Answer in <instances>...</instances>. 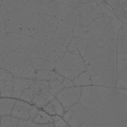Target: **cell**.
Segmentation results:
<instances>
[{
    "label": "cell",
    "mask_w": 127,
    "mask_h": 127,
    "mask_svg": "<svg viewBox=\"0 0 127 127\" xmlns=\"http://www.w3.org/2000/svg\"><path fill=\"white\" fill-rule=\"evenodd\" d=\"M1 97V92H0V98Z\"/></svg>",
    "instance_id": "f1b7e54d"
},
{
    "label": "cell",
    "mask_w": 127,
    "mask_h": 127,
    "mask_svg": "<svg viewBox=\"0 0 127 127\" xmlns=\"http://www.w3.org/2000/svg\"><path fill=\"white\" fill-rule=\"evenodd\" d=\"M33 79H25L21 78H14L13 81V89H12V98L19 99L21 94L24 91L32 85Z\"/></svg>",
    "instance_id": "7c38bea8"
},
{
    "label": "cell",
    "mask_w": 127,
    "mask_h": 127,
    "mask_svg": "<svg viewBox=\"0 0 127 127\" xmlns=\"http://www.w3.org/2000/svg\"><path fill=\"white\" fill-rule=\"evenodd\" d=\"M115 88L127 89V53H117Z\"/></svg>",
    "instance_id": "9c48e42d"
},
{
    "label": "cell",
    "mask_w": 127,
    "mask_h": 127,
    "mask_svg": "<svg viewBox=\"0 0 127 127\" xmlns=\"http://www.w3.org/2000/svg\"><path fill=\"white\" fill-rule=\"evenodd\" d=\"M62 77L58 73L55 71L54 69L50 71L41 70L38 71H35L34 79L35 80H45V81H52Z\"/></svg>",
    "instance_id": "2e32d148"
},
{
    "label": "cell",
    "mask_w": 127,
    "mask_h": 127,
    "mask_svg": "<svg viewBox=\"0 0 127 127\" xmlns=\"http://www.w3.org/2000/svg\"><path fill=\"white\" fill-rule=\"evenodd\" d=\"M17 127H37V125L31 120H19Z\"/></svg>",
    "instance_id": "cb8c5ba5"
},
{
    "label": "cell",
    "mask_w": 127,
    "mask_h": 127,
    "mask_svg": "<svg viewBox=\"0 0 127 127\" xmlns=\"http://www.w3.org/2000/svg\"><path fill=\"white\" fill-rule=\"evenodd\" d=\"M63 85L64 88H69L74 87V84L73 83V80H71V79H68V78H64Z\"/></svg>",
    "instance_id": "484cf974"
},
{
    "label": "cell",
    "mask_w": 127,
    "mask_h": 127,
    "mask_svg": "<svg viewBox=\"0 0 127 127\" xmlns=\"http://www.w3.org/2000/svg\"><path fill=\"white\" fill-rule=\"evenodd\" d=\"M91 117L89 110L78 103L66 112L63 117L70 127H78Z\"/></svg>",
    "instance_id": "52a82bcc"
},
{
    "label": "cell",
    "mask_w": 127,
    "mask_h": 127,
    "mask_svg": "<svg viewBox=\"0 0 127 127\" xmlns=\"http://www.w3.org/2000/svg\"><path fill=\"white\" fill-rule=\"evenodd\" d=\"M73 82L75 87L83 88V87L92 86L91 76L87 71L83 72L76 77L73 80Z\"/></svg>",
    "instance_id": "e0dca14e"
},
{
    "label": "cell",
    "mask_w": 127,
    "mask_h": 127,
    "mask_svg": "<svg viewBox=\"0 0 127 127\" xmlns=\"http://www.w3.org/2000/svg\"><path fill=\"white\" fill-rule=\"evenodd\" d=\"M16 101L12 97L0 98V117L11 116Z\"/></svg>",
    "instance_id": "9a60e30c"
},
{
    "label": "cell",
    "mask_w": 127,
    "mask_h": 127,
    "mask_svg": "<svg viewBox=\"0 0 127 127\" xmlns=\"http://www.w3.org/2000/svg\"><path fill=\"white\" fill-rule=\"evenodd\" d=\"M32 104L17 99L12 109L11 116L19 120H30Z\"/></svg>",
    "instance_id": "8fae6325"
},
{
    "label": "cell",
    "mask_w": 127,
    "mask_h": 127,
    "mask_svg": "<svg viewBox=\"0 0 127 127\" xmlns=\"http://www.w3.org/2000/svg\"><path fill=\"white\" fill-rule=\"evenodd\" d=\"M0 118H1V117H0Z\"/></svg>",
    "instance_id": "4dcf8cb0"
},
{
    "label": "cell",
    "mask_w": 127,
    "mask_h": 127,
    "mask_svg": "<svg viewBox=\"0 0 127 127\" xmlns=\"http://www.w3.org/2000/svg\"><path fill=\"white\" fill-rule=\"evenodd\" d=\"M32 122L36 125H47V124H52L53 119L52 117L48 115L44 110L40 109L38 114Z\"/></svg>",
    "instance_id": "ac0fdd59"
},
{
    "label": "cell",
    "mask_w": 127,
    "mask_h": 127,
    "mask_svg": "<svg viewBox=\"0 0 127 127\" xmlns=\"http://www.w3.org/2000/svg\"><path fill=\"white\" fill-rule=\"evenodd\" d=\"M33 96H34V94H33V89H32V86H31L29 88H27L26 90L24 91V92L22 93L21 97H20L19 99L32 104Z\"/></svg>",
    "instance_id": "7402d4cb"
},
{
    "label": "cell",
    "mask_w": 127,
    "mask_h": 127,
    "mask_svg": "<svg viewBox=\"0 0 127 127\" xmlns=\"http://www.w3.org/2000/svg\"><path fill=\"white\" fill-rule=\"evenodd\" d=\"M26 36L19 33H7L0 39V68L7 55L22 46Z\"/></svg>",
    "instance_id": "8992f818"
},
{
    "label": "cell",
    "mask_w": 127,
    "mask_h": 127,
    "mask_svg": "<svg viewBox=\"0 0 127 127\" xmlns=\"http://www.w3.org/2000/svg\"><path fill=\"white\" fill-rule=\"evenodd\" d=\"M14 76L4 69L0 68V92L1 97H12Z\"/></svg>",
    "instance_id": "30bf717a"
},
{
    "label": "cell",
    "mask_w": 127,
    "mask_h": 127,
    "mask_svg": "<svg viewBox=\"0 0 127 127\" xmlns=\"http://www.w3.org/2000/svg\"><path fill=\"white\" fill-rule=\"evenodd\" d=\"M54 70L64 78L73 80L76 77L86 71V66L80 55L66 51L60 58Z\"/></svg>",
    "instance_id": "7a4b0ae2"
},
{
    "label": "cell",
    "mask_w": 127,
    "mask_h": 127,
    "mask_svg": "<svg viewBox=\"0 0 127 127\" xmlns=\"http://www.w3.org/2000/svg\"><path fill=\"white\" fill-rule=\"evenodd\" d=\"M63 80H64V78L62 76L58 79L48 81L50 88V92L55 97L64 88L63 85Z\"/></svg>",
    "instance_id": "d6986e66"
},
{
    "label": "cell",
    "mask_w": 127,
    "mask_h": 127,
    "mask_svg": "<svg viewBox=\"0 0 127 127\" xmlns=\"http://www.w3.org/2000/svg\"><path fill=\"white\" fill-rule=\"evenodd\" d=\"M82 95V88L73 87L69 88H63L55 97L67 112L70 108L79 102Z\"/></svg>",
    "instance_id": "ba28073f"
},
{
    "label": "cell",
    "mask_w": 127,
    "mask_h": 127,
    "mask_svg": "<svg viewBox=\"0 0 127 127\" xmlns=\"http://www.w3.org/2000/svg\"><path fill=\"white\" fill-rule=\"evenodd\" d=\"M18 119L11 116L1 117L0 127H17L19 124Z\"/></svg>",
    "instance_id": "44dd1931"
},
{
    "label": "cell",
    "mask_w": 127,
    "mask_h": 127,
    "mask_svg": "<svg viewBox=\"0 0 127 127\" xmlns=\"http://www.w3.org/2000/svg\"><path fill=\"white\" fill-rule=\"evenodd\" d=\"M52 119L54 127H66L68 126L67 123L62 117L55 115L52 117Z\"/></svg>",
    "instance_id": "603a6c76"
},
{
    "label": "cell",
    "mask_w": 127,
    "mask_h": 127,
    "mask_svg": "<svg viewBox=\"0 0 127 127\" xmlns=\"http://www.w3.org/2000/svg\"><path fill=\"white\" fill-rule=\"evenodd\" d=\"M32 88L34 94L32 104L38 109H42L55 98L50 92L48 81L33 79Z\"/></svg>",
    "instance_id": "5b68a950"
},
{
    "label": "cell",
    "mask_w": 127,
    "mask_h": 127,
    "mask_svg": "<svg viewBox=\"0 0 127 127\" xmlns=\"http://www.w3.org/2000/svg\"><path fill=\"white\" fill-rule=\"evenodd\" d=\"M22 46L35 71L43 70L46 58L53 51L42 41L27 35Z\"/></svg>",
    "instance_id": "3957f363"
},
{
    "label": "cell",
    "mask_w": 127,
    "mask_h": 127,
    "mask_svg": "<svg viewBox=\"0 0 127 127\" xmlns=\"http://www.w3.org/2000/svg\"><path fill=\"white\" fill-rule=\"evenodd\" d=\"M66 127H69V126H68H68H67Z\"/></svg>",
    "instance_id": "f546056e"
},
{
    "label": "cell",
    "mask_w": 127,
    "mask_h": 127,
    "mask_svg": "<svg viewBox=\"0 0 127 127\" xmlns=\"http://www.w3.org/2000/svg\"><path fill=\"white\" fill-rule=\"evenodd\" d=\"M117 53H127V24H123L117 40Z\"/></svg>",
    "instance_id": "5bb4252c"
},
{
    "label": "cell",
    "mask_w": 127,
    "mask_h": 127,
    "mask_svg": "<svg viewBox=\"0 0 127 127\" xmlns=\"http://www.w3.org/2000/svg\"><path fill=\"white\" fill-rule=\"evenodd\" d=\"M37 127H54L53 123L47 124V125H37Z\"/></svg>",
    "instance_id": "83f0119b"
},
{
    "label": "cell",
    "mask_w": 127,
    "mask_h": 127,
    "mask_svg": "<svg viewBox=\"0 0 127 127\" xmlns=\"http://www.w3.org/2000/svg\"><path fill=\"white\" fill-rule=\"evenodd\" d=\"M118 6L121 7L124 11L127 13V0H119Z\"/></svg>",
    "instance_id": "4316f807"
},
{
    "label": "cell",
    "mask_w": 127,
    "mask_h": 127,
    "mask_svg": "<svg viewBox=\"0 0 127 127\" xmlns=\"http://www.w3.org/2000/svg\"><path fill=\"white\" fill-rule=\"evenodd\" d=\"M1 69L7 71L14 78L34 79L35 70L22 46L9 53L2 63Z\"/></svg>",
    "instance_id": "6da1fadb"
},
{
    "label": "cell",
    "mask_w": 127,
    "mask_h": 127,
    "mask_svg": "<svg viewBox=\"0 0 127 127\" xmlns=\"http://www.w3.org/2000/svg\"><path fill=\"white\" fill-rule=\"evenodd\" d=\"M72 39L75 42L77 48H78L79 55L83 58V57L86 55L87 48H88V40L85 39L84 38L75 37H72Z\"/></svg>",
    "instance_id": "ffe728a7"
},
{
    "label": "cell",
    "mask_w": 127,
    "mask_h": 127,
    "mask_svg": "<svg viewBox=\"0 0 127 127\" xmlns=\"http://www.w3.org/2000/svg\"><path fill=\"white\" fill-rule=\"evenodd\" d=\"M73 37V30L60 24L50 37L43 41L60 58L66 52Z\"/></svg>",
    "instance_id": "277c9868"
},
{
    "label": "cell",
    "mask_w": 127,
    "mask_h": 127,
    "mask_svg": "<svg viewBox=\"0 0 127 127\" xmlns=\"http://www.w3.org/2000/svg\"><path fill=\"white\" fill-rule=\"evenodd\" d=\"M42 110L52 117L58 115L63 117L65 113L63 106L56 97L45 105Z\"/></svg>",
    "instance_id": "4fadbf2b"
},
{
    "label": "cell",
    "mask_w": 127,
    "mask_h": 127,
    "mask_svg": "<svg viewBox=\"0 0 127 127\" xmlns=\"http://www.w3.org/2000/svg\"><path fill=\"white\" fill-rule=\"evenodd\" d=\"M7 33L3 17H0V39Z\"/></svg>",
    "instance_id": "d4e9b609"
}]
</instances>
